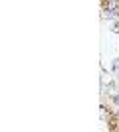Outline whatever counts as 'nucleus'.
Segmentation results:
<instances>
[{"instance_id":"obj_1","label":"nucleus","mask_w":119,"mask_h":132,"mask_svg":"<svg viewBox=\"0 0 119 132\" xmlns=\"http://www.w3.org/2000/svg\"><path fill=\"white\" fill-rule=\"evenodd\" d=\"M107 2H113V4H119V0H105V4H107Z\"/></svg>"}]
</instances>
